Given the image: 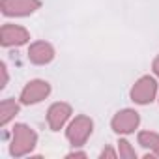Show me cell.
I'll list each match as a JSON object with an SVG mask.
<instances>
[{
    "label": "cell",
    "mask_w": 159,
    "mask_h": 159,
    "mask_svg": "<svg viewBox=\"0 0 159 159\" xmlns=\"http://www.w3.org/2000/svg\"><path fill=\"white\" fill-rule=\"evenodd\" d=\"M36 146H38V133L26 124H15L11 129L10 155L11 157H25V155L32 153V150Z\"/></svg>",
    "instance_id": "obj_1"
},
{
    "label": "cell",
    "mask_w": 159,
    "mask_h": 159,
    "mask_svg": "<svg viewBox=\"0 0 159 159\" xmlns=\"http://www.w3.org/2000/svg\"><path fill=\"white\" fill-rule=\"evenodd\" d=\"M92 131H94V120L90 116H86V114H79L67 124L66 137H67V140H69V144L73 148H79V146L86 144Z\"/></svg>",
    "instance_id": "obj_2"
},
{
    "label": "cell",
    "mask_w": 159,
    "mask_h": 159,
    "mask_svg": "<svg viewBox=\"0 0 159 159\" xmlns=\"http://www.w3.org/2000/svg\"><path fill=\"white\" fill-rule=\"evenodd\" d=\"M157 94H159L157 81L153 77H150V75H144V77H140L139 81L133 84V88L129 92V98L137 105H150L155 99Z\"/></svg>",
    "instance_id": "obj_3"
},
{
    "label": "cell",
    "mask_w": 159,
    "mask_h": 159,
    "mask_svg": "<svg viewBox=\"0 0 159 159\" xmlns=\"http://www.w3.org/2000/svg\"><path fill=\"white\" fill-rule=\"evenodd\" d=\"M51 94V84L43 79H32L25 84V88L21 90V103L23 105H36V103H41L43 99H47Z\"/></svg>",
    "instance_id": "obj_4"
},
{
    "label": "cell",
    "mask_w": 159,
    "mask_h": 159,
    "mask_svg": "<svg viewBox=\"0 0 159 159\" xmlns=\"http://www.w3.org/2000/svg\"><path fill=\"white\" fill-rule=\"evenodd\" d=\"M139 124H140V114L135 109H122L111 120V127L118 135H131V133H135Z\"/></svg>",
    "instance_id": "obj_5"
},
{
    "label": "cell",
    "mask_w": 159,
    "mask_h": 159,
    "mask_svg": "<svg viewBox=\"0 0 159 159\" xmlns=\"http://www.w3.org/2000/svg\"><path fill=\"white\" fill-rule=\"evenodd\" d=\"M41 8V0H2L0 10L6 17H26Z\"/></svg>",
    "instance_id": "obj_6"
},
{
    "label": "cell",
    "mask_w": 159,
    "mask_h": 159,
    "mask_svg": "<svg viewBox=\"0 0 159 159\" xmlns=\"http://www.w3.org/2000/svg\"><path fill=\"white\" fill-rule=\"evenodd\" d=\"M30 41V32L25 26L6 23L0 30V43L2 47H21Z\"/></svg>",
    "instance_id": "obj_7"
},
{
    "label": "cell",
    "mask_w": 159,
    "mask_h": 159,
    "mask_svg": "<svg viewBox=\"0 0 159 159\" xmlns=\"http://www.w3.org/2000/svg\"><path fill=\"white\" fill-rule=\"evenodd\" d=\"M73 114V109L69 103H64V101H56L49 107L47 111V124H49V129L51 131H60L71 118Z\"/></svg>",
    "instance_id": "obj_8"
},
{
    "label": "cell",
    "mask_w": 159,
    "mask_h": 159,
    "mask_svg": "<svg viewBox=\"0 0 159 159\" xmlns=\"http://www.w3.org/2000/svg\"><path fill=\"white\" fill-rule=\"evenodd\" d=\"M28 60L36 66H45L54 60V47L47 41H34L26 52Z\"/></svg>",
    "instance_id": "obj_9"
},
{
    "label": "cell",
    "mask_w": 159,
    "mask_h": 159,
    "mask_svg": "<svg viewBox=\"0 0 159 159\" xmlns=\"http://www.w3.org/2000/svg\"><path fill=\"white\" fill-rule=\"evenodd\" d=\"M19 103L11 98L8 99H2V103H0V125L6 127L17 114H19Z\"/></svg>",
    "instance_id": "obj_10"
},
{
    "label": "cell",
    "mask_w": 159,
    "mask_h": 159,
    "mask_svg": "<svg viewBox=\"0 0 159 159\" xmlns=\"http://www.w3.org/2000/svg\"><path fill=\"white\" fill-rule=\"evenodd\" d=\"M139 144L148 150L152 155L159 157V133H153V131H140L139 137H137Z\"/></svg>",
    "instance_id": "obj_11"
},
{
    "label": "cell",
    "mask_w": 159,
    "mask_h": 159,
    "mask_svg": "<svg viewBox=\"0 0 159 159\" xmlns=\"http://www.w3.org/2000/svg\"><path fill=\"white\" fill-rule=\"evenodd\" d=\"M118 155L122 159H137V153H135V148L129 144V140L125 139H120L118 140Z\"/></svg>",
    "instance_id": "obj_12"
},
{
    "label": "cell",
    "mask_w": 159,
    "mask_h": 159,
    "mask_svg": "<svg viewBox=\"0 0 159 159\" xmlns=\"http://www.w3.org/2000/svg\"><path fill=\"white\" fill-rule=\"evenodd\" d=\"M99 157H101V159H105V157H112V159H114V157H118V152H116V150H112L111 146H107V148H103V150H101Z\"/></svg>",
    "instance_id": "obj_13"
},
{
    "label": "cell",
    "mask_w": 159,
    "mask_h": 159,
    "mask_svg": "<svg viewBox=\"0 0 159 159\" xmlns=\"http://www.w3.org/2000/svg\"><path fill=\"white\" fill-rule=\"evenodd\" d=\"M0 69H2V84H0V88H6L10 75H8V67H6V64H4V62H2V66H0Z\"/></svg>",
    "instance_id": "obj_14"
},
{
    "label": "cell",
    "mask_w": 159,
    "mask_h": 159,
    "mask_svg": "<svg viewBox=\"0 0 159 159\" xmlns=\"http://www.w3.org/2000/svg\"><path fill=\"white\" fill-rule=\"evenodd\" d=\"M152 69H153V73H155V77H159V54L153 58V62H152Z\"/></svg>",
    "instance_id": "obj_15"
},
{
    "label": "cell",
    "mask_w": 159,
    "mask_h": 159,
    "mask_svg": "<svg viewBox=\"0 0 159 159\" xmlns=\"http://www.w3.org/2000/svg\"><path fill=\"white\" fill-rule=\"evenodd\" d=\"M67 157H86V152H79V150H73L67 153Z\"/></svg>",
    "instance_id": "obj_16"
}]
</instances>
